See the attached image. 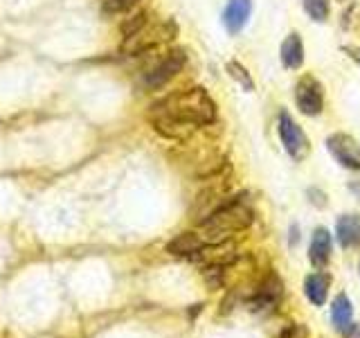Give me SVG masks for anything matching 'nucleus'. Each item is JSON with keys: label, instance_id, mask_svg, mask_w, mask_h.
Listing matches in <instances>:
<instances>
[{"label": "nucleus", "instance_id": "f257e3e1", "mask_svg": "<svg viewBox=\"0 0 360 338\" xmlns=\"http://www.w3.org/2000/svg\"><path fill=\"white\" fill-rule=\"evenodd\" d=\"M217 120V104L205 88H187L167 95L151 106V122L165 138L187 140L198 127Z\"/></svg>", "mask_w": 360, "mask_h": 338}, {"label": "nucleus", "instance_id": "f03ea898", "mask_svg": "<svg viewBox=\"0 0 360 338\" xmlns=\"http://www.w3.org/2000/svg\"><path fill=\"white\" fill-rule=\"evenodd\" d=\"M255 219V210L248 201V194L228 199L221 208L214 210L210 217L200 221V237L205 244L230 242V237L250 228Z\"/></svg>", "mask_w": 360, "mask_h": 338}, {"label": "nucleus", "instance_id": "7ed1b4c3", "mask_svg": "<svg viewBox=\"0 0 360 338\" xmlns=\"http://www.w3.org/2000/svg\"><path fill=\"white\" fill-rule=\"evenodd\" d=\"M176 37V23L174 20H162V23H146L142 30H138L131 37H127L122 50L127 54H140L144 50H151L155 45L165 41H172Z\"/></svg>", "mask_w": 360, "mask_h": 338}, {"label": "nucleus", "instance_id": "20e7f679", "mask_svg": "<svg viewBox=\"0 0 360 338\" xmlns=\"http://www.w3.org/2000/svg\"><path fill=\"white\" fill-rule=\"evenodd\" d=\"M277 133L279 140L284 144L286 154L292 158V161H304L311 151V142L307 138V133L302 131L300 124L292 120V115L288 111H281L277 118Z\"/></svg>", "mask_w": 360, "mask_h": 338}, {"label": "nucleus", "instance_id": "39448f33", "mask_svg": "<svg viewBox=\"0 0 360 338\" xmlns=\"http://www.w3.org/2000/svg\"><path fill=\"white\" fill-rule=\"evenodd\" d=\"M281 298H284V282H281V277L275 270H270V273L257 284L252 296L248 298V307L259 313L270 311L277 307Z\"/></svg>", "mask_w": 360, "mask_h": 338}, {"label": "nucleus", "instance_id": "423d86ee", "mask_svg": "<svg viewBox=\"0 0 360 338\" xmlns=\"http://www.w3.org/2000/svg\"><path fill=\"white\" fill-rule=\"evenodd\" d=\"M295 104L304 113V115L315 118L322 113L324 106V93H322V84L315 79L313 75H304L297 86H295Z\"/></svg>", "mask_w": 360, "mask_h": 338}, {"label": "nucleus", "instance_id": "0eeeda50", "mask_svg": "<svg viewBox=\"0 0 360 338\" xmlns=\"http://www.w3.org/2000/svg\"><path fill=\"white\" fill-rule=\"evenodd\" d=\"M187 63V54L185 50H172V52H167V56H162L160 63L153 65L149 73H146V79H144V84L149 86V88H162L167 82H172V79L183 70Z\"/></svg>", "mask_w": 360, "mask_h": 338}, {"label": "nucleus", "instance_id": "6e6552de", "mask_svg": "<svg viewBox=\"0 0 360 338\" xmlns=\"http://www.w3.org/2000/svg\"><path fill=\"white\" fill-rule=\"evenodd\" d=\"M326 149L345 169L360 172V144L347 133H333L326 138Z\"/></svg>", "mask_w": 360, "mask_h": 338}, {"label": "nucleus", "instance_id": "1a4fd4ad", "mask_svg": "<svg viewBox=\"0 0 360 338\" xmlns=\"http://www.w3.org/2000/svg\"><path fill=\"white\" fill-rule=\"evenodd\" d=\"M252 11V0H228V5L223 9V27L228 34L236 37L243 27Z\"/></svg>", "mask_w": 360, "mask_h": 338}, {"label": "nucleus", "instance_id": "9d476101", "mask_svg": "<svg viewBox=\"0 0 360 338\" xmlns=\"http://www.w3.org/2000/svg\"><path fill=\"white\" fill-rule=\"evenodd\" d=\"M331 251H333V237L326 228H315L313 230V239H311V246H309V259L311 264L322 270L326 264H329L331 259Z\"/></svg>", "mask_w": 360, "mask_h": 338}, {"label": "nucleus", "instance_id": "9b49d317", "mask_svg": "<svg viewBox=\"0 0 360 338\" xmlns=\"http://www.w3.org/2000/svg\"><path fill=\"white\" fill-rule=\"evenodd\" d=\"M335 239L347 251L360 246V214H342V217H338Z\"/></svg>", "mask_w": 360, "mask_h": 338}, {"label": "nucleus", "instance_id": "f8f14e48", "mask_svg": "<svg viewBox=\"0 0 360 338\" xmlns=\"http://www.w3.org/2000/svg\"><path fill=\"white\" fill-rule=\"evenodd\" d=\"M331 323L342 336H349L354 330V304L345 293H338L331 304Z\"/></svg>", "mask_w": 360, "mask_h": 338}, {"label": "nucleus", "instance_id": "ddd939ff", "mask_svg": "<svg viewBox=\"0 0 360 338\" xmlns=\"http://www.w3.org/2000/svg\"><path fill=\"white\" fill-rule=\"evenodd\" d=\"M279 59L288 70H300L304 63V43L297 32H290L288 37L281 41L279 48Z\"/></svg>", "mask_w": 360, "mask_h": 338}, {"label": "nucleus", "instance_id": "4468645a", "mask_svg": "<svg viewBox=\"0 0 360 338\" xmlns=\"http://www.w3.org/2000/svg\"><path fill=\"white\" fill-rule=\"evenodd\" d=\"M329 289H331V277L324 273V270H315L307 280H304V293L311 304L315 307H322L329 298Z\"/></svg>", "mask_w": 360, "mask_h": 338}, {"label": "nucleus", "instance_id": "2eb2a0df", "mask_svg": "<svg viewBox=\"0 0 360 338\" xmlns=\"http://www.w3.org/2000/svg\"><path fill=\"white\" fill-rule=\"evenodd\" d=\"M202 246H205V242H202L200 234L180 232L178 237H174V239L167 244V253L178 255V257H191V255H196Z\"/></svg>", "mask_w": 360, "mask_h": 338}, {"label": "nucleus", "instance_id": "dca6fc26", "mask_svg": "<svg viewBox=\"0 0 360 338\" xmlns=\"http://www.w3.org/2000/svg\"><path fill=\"white\" fill-rule=\"evenodd\" d=\"M225 70H228V75L245 90V93H252V90H255V82H252L250 73H248L239 61H228V65H225Z\"/></svg>", "mask_w": 360, "mask_h": 338}, {"label": "nucleus", "instance_id": "f3484780", "mask_svg": "<svg viewBox=\"0 0 360 338\" xmlns=\"http://www.w3.org/2000/svg\"><path fill=\"white\" fill-rule=\"evenodd\" d=\"M304 5V11L318 23H324L326 18H329L331 14V3L329 0H302Z\"/></svg>", "mask_w": 360, "mask_h": 338}, {"label": "nucleus", "instance_id": "a211bd4d", "mask_svg": "<svg viewBox=\"0 0 360 338\" xmlns=\"http://www.w3.org/2000/svg\"><path fill=\"white\" fill-rule=\"evenodd\" d=\"M146 23H149V11H140V14H135L133 18H129L127 23L122 25V32L124 37H131V34H135L138 30H142Z\"/></svg>", "mask_w": 360, "mask_h": 338}, {"label": "nucleus", "instance_id": "6ab92c4d", "mask_svg": "<svg viewBox=\"0 0 360 338\" xmlns=\"http://www.w3.org/2000/svg\"><path fill=\"white\" fill-rule=\"evenodd\" d=\"M279 338H309V327L302 323H290L281 330Z\"/></svg>", "mask_w": 360, "mask_h": 338}, {"label": "nucleus", "instance_id": "aec40b11", "mask_svg": "<svg viewBox=\"0 0 360 338\" xmlns=\"http://www.w3.org/2000/svg\"><path fill=\"white\" fill-rule=\"evenodd\" d=\"M133 5H138V0H106L104 9L106 11H127Z\"/></svg>", "mask_w": 360, "mask_h": 338}, {"label": "nucleus", "instance_id": "412c9836", "mask_svg": "<svg viewBox=\"0 0 360 338\" xmlns=\"http://www.w3.org/2000/svg\"><path fill=\"white\" fill-rule=\"evenodd\" d=\"M307 196H309V201H311V206H315V208H326V194L322 189H315V187H309L307 189Z\"/></svg>", "mask_w": 360, "mask_h": 338}, {"label": "nucleus", "instance_id": "4be33fe9", "mask_svg": "<svg viewBox=\"0 0 360 338\" xmlns=\"http://www.w3.org/2000/svg\"><path fill=\"white\" fill-rule=\"evenodd\" d=\"M345 27L360 32V7H354L352 11H349V16L345 18Z\"/></svg>", "mask_w": 360, "mask_h": 338}, {"label": "nucleus", "instance_id": "5701e85b", "mask_svg": "<svg viewBox=\"0 0 360 338\" xmlns=\"http://www.w3.org/2000/svg\"><path fill=\"white\" fill-rule=\"evenodd\" d=\"M349 56H352V59L360 65V48H342Z\"/></svg>", "mask_w": 360, "mask_h": 338}, {"label": "nucleus", "instance_id": "b1692460", "mask_svg": "<svg viewBox=\"0 0 360 338\" xmlns=\"http://www.w3.org/2000/svg\"><path fill=\"white\" fill-rule=\"evenodd\" d=\"M295 242H297V225H292L290 228V246H295Z\"/></svg>", "mask_w": 360, "mask_h": 338}, {"label": "nucleus", "instance_id": "393cba45", "mask_svg": "<svg viewBox=\"0 0 360 338\" xmlns=\"http://www.w3.org/2000/svg\"><path fill=\"white\" fill-rule=\"evenodd\" d=\"M349 187H352V192H356V194L360 196V183H354V185H349Z\"/></svg>", "mask_w": 360, "mask_h": 338}, {"label": "nucleus", "instance_id": "a878e982", "mask_svg": "<svg viewBox=\"0 0 360 338\" xmlns=\"http://www.w3.org/2000/svg\"><path fill=\"white\" fill-rule=\"evenodd\" d=\"M358 270H360V264H358Z\"/></svg>", "mask_w": 360, "mask_h": 338}]
</instances>
